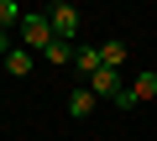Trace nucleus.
I'll use <instances>...</instances> for the list:
<instances>
[{
  "label": "nucleus",
  "instance_id": "f257e3e1",
  "mask_svg": "<svg viewBox=\"0 0 157 141\" xmlns=\"http://www.w3.org/2000/svg\"><path fill=\"white\" fill-rule=\"evenodd\" d=\"M52 42H58V37H52V21H47V11H26V21H21V47L42 58Z\"/></svg>",
  "mask_w": 157,
  "mask_h": 141
},
{
  "label": "nucleus",
  "instance_id": "f03ea898",
  "mask_svg": "<svg viewBox=\"0 0 157 141\" xmlns=\"http://www.w3.org/2000/svg\"><path fill=\"white\" fill-rule=\"evenodd\" d=\"M47 21H52V37H58V42H73V37H78V21H84V16H78V6L58 0V6H47Z\"/></svg>",
  "mask_w": 157,
  "mask_h": 141
},
{
  "label": "nucleus",
  "instance_id": "7ed1b4c3",
  "mask_svg": "<svg viewBox=\"0 0 157 141\" xmlns=\"http://www.w3.org/2000/svg\"><path fill=\"white\" fill-rule=\"evenodd\" d=\"M94 105H100V99H94V89H89V84L68 89V120H89V115H94Z\"/></svg>",
  "mask_w": 157,
  "mask_h": 141
},
{
  "label": "nucleus",
  "instance_id": "20e7f679",
  "mask_svg": "<svg viewBox=\"0 0 157 141\" xmlns=\"http://www.w3.org/2000/svg\"><path fill=\"white\" fill-rule=\"evenodd\" d=\"M0 68H6V73H11V79H26V73H32V68H37V52H26V47L16 42V47L6 52V63H0Z\"/></svg>",
  "mask_w": 157,
  "mask_h": 141
},
{
  "label": "nucleus",
  "instance_id": "39448f33",
  "mask_svg": "<svg viewBox=\"0 0 157 141\" xmlns=\"http://www.w3.org/2000/svg\"><path fill=\"white\" fill-rule=\"evenodd\" d=\"M89 89H94V99H110V105H115V94H121L126 84H121V73H110V68H100V73L89 79Z\"/></svg>",
  "mask_w": 157,
  "mask_h": 141
},
{
  "label": "nucleus",
  "instance_id": "423d86ee",
  "mask_svg": "<svg viewBox=\"0 0 157 141\" xmlns=\"http://www.w3.org/2000/svg\"><path fill=\"white\" fill-rule=\"evenodd\" d=\"M131 52H126V42L121 37H110V42H100V68H110V73H121V63H126Z\"/></svg>",
  "mask_w": 157,
  "mask_h": 141
},
{
  "label": "nucleus",
  "instance_id": "0eeeda50",
  "mask_svg": "<svg viewBox=\"0 0 157 141\" xmlns=\"http://www.w3.org/2000/svg\"><path fill=\"white\" fill-rule=\"evenodd\" d=\"M73 52H78V42H52V47L42 52V63H52V68H73Z\"/></svg>",
  "mask_w": 157,
  "mask_h": 141
},
{
  "label": "nucleus",
  "instance_id": "6e6552de",
  "mask_svg": "<svg viewBox=\"0 0 157 141\" xmlns=\"http://www.w3.org/2000/svg\"><path fill=\"white\" fill-rule=\"evenodd\" d=\"M73 68H78V73H84V84L100 73V47H78L73 52Z\"/></svg>",
  "mask_w": 157,
  "mask_h": 141
},
{
  "label": "nucleus",
  "instance_id": "1a4fd4ad",
  "mask_svg": "<svg viewBox=\"0 0 157 141\" xmlns=\"http://www.w3.org/2000/svg\"><path fill=\"white\" fill-rule=\"evenodd\" d=\"M21 21H26V11L16 6V0H0V32H11V26L21 32Z\"/></svg>",
  "mask_w": 157,
  "mask_h": 141
},
{
  "label": "nucleus",
  "instance_id": "9d476101",
  "mask_svg": "<svg viewBox=\"0 0 157 141\" xmlns=\"http://www.w3.org/2000/svg\"><path fill=\"white\" fill-rule=\"evenodd\" d=\"M131 94H136V99H152V94H157V73H152V68L131 79Z\"/></svg>",
  "mask_w": 157,
  "mask_h": 141
},
{
  "label": "nucleus",
  "instance_id": "9b49d317",
  "mask_svg": "<svg viewBox=\"0 0 157 141\" xmlns=\"http://www.w3.org/2000/svg\"><path fill=\"white\" fill-rule=\"evenodd\" d=\"M136 105H141V99H136V94H131V84H126V89L115 94V110H136Z\"/></svg>",
  "mask_w": 157,
  "mask_h": 141
},
{
  "label": "nucleus",
  "instance_id": "f8f14e48",
  "mask_svg": "<svg viewBox=\"0 0 157 141\" xmlns=\"http://www.w3.org/2000/svg\"><path fill=\"white\" fill-rule=\"evenodd\" d=\"M11 47H16V42H11L6 32H0V63H6V52H11Z\"/></svg>",
  "mask_w": 157,
  "mask_h": 141
}]
</instances>
